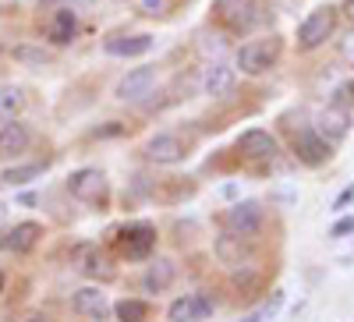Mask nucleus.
<instances>
[{
	"mask_svg": "<svg viewBox=\"0 0 354 322\" xmlns=\"http://www.w3.org/2000/svg\"><path fill=\"white\" fill-rule=\"evenodd\" d=\"M283 57V36L270 32V36H259V39H248L234 50V68L238 75H248V78H259V75H270Z\"/></svg>",
	"mask_w": 354,
	"mask_h": 322,
	"instance_id": "f257e3e1",
	"label": "nucleus"
},
{
	"mask_svg": "<svg viewBox=\"0 0 354 322\" xmlns=\"http://www.w3.org/2000/svg\"><path fill=\"white\" fill-rule=\"evenodd\" d=\"M337 18H340V8L337 4H319L305 15V21L298 25V32H294V43H298L301 53H312L319 50L326 39H333L337 32Z\"/></svg>",
	"mask_w": 354,
	"mask_h": 322,
	"instance_id": "f03ea898",
	"label": "nucleus"
},
{
	"mask_svg": "<svg viewBox=\"0 0 354 322\" xmlns=\"http://www.w3.org/2000/svg\"><path fill=\"white\" fill-rule=\"evenodd\" d=\"M213 21L223 32L248 36L262 21V0H213Z\"/></svg>",
	"mask_w": 354,
	"mask_h": 322,
	"instance_id": "7ed1b4c3",
	"label": "nucleus"
},
{
	"mask_svg": "<svg viewBox=\"0 0 354 322\" xmlns=\"http://www.w3.org/2000/svg\"><path fill=\"white\" fill-rule=\"evenodd\" d=\"M290 153H294V160H298L301 167L319 170V167H326L333 160V145L322 138L312 124H301L298 131H294V138H290Z\"/></svg>",
	"mask_w": 354,
	"mask_h": 322,
	"instance_id": "20e7f679",
	"label": "nucleus"
},
{
	"mask_svg": "<svg viewBox=\"0 0 354 322\" xmlns=\"http://www.w3.org/2000/svg\"><path fill=\"white\" fill-rule=\"evenodd\" d=\"M156 252V227L145 223V220H135L128 227L117 230V255L128 258V262H142Z\"/></svg>",
	"mask_w": 354,
	"mask_h": 322,
	"instance_id": "39448f33",
	"label": "nucleus"
},
{
	"mask_svg": "<svg viewBox=\"0 0 354 322\" xmlns=\"http://www.w3.org/2000/svg\"><path fill=\"white\" fill-rule=\"evenodd\" d=\"M160 85V68L153 64H142V68H128L121 75V82L113 85V100L121 103H145Z\"/></svg>",
	"mask_w": 354,
	"mask_h": 322,
	"instance_id": "423d86ee",
	"label": "nucleus"
},
{
	"mask_svg": "<svg viewBox=\"0 0 354 322\" xmlns=\"http://www.w3.org/2000/svg\"><path fill=\"white\" fill-rule=\"evenodd\" d=\"M142 156L149 163H156V167H177V163L188 160V142L177 131H156V135L145 138Z\"/></svg>",
	"mask_w": 354,
	"mask_h": 322,
	"instance_id": "0eeeda50",
	"label": "nucleus"
},
{
	"mask_svg": "<svg viewBox=\"0 0 354 322\" xmlns=\"http://www.w3.org/2000/svg\"><path fill=\"white\" fill-rule=\"evenodd\" d=\"M351 124H354V110L344 106V103H333V100L322 103L315 110V117H312V128L326 138L330 145H340L351 135Z\"/></svg>",
	"mask_w": 354,
	"mask_h": 322,
	"instance_id": "6e6552de",
	"label": "nucleus"
},
{
	"mask_svg": "<svg viewBox=\"0 0 354 322\" xmlns=\"http://www.w3.org/2000/svg\"><path fill=\"white\" fill-rule=\"evenodd\" d=\"M266 223V209L262 202L255 198H245V202H234V206L223 213V230L230 234H241V238H255Z\"/></svg>",
	"mask_w": 354,
	"mask_h": 322,
	"instance_id": "1a4fd4ad",
	"label": "nucleus"
},
{
	"mask_svg": "<svg viewBox=\"0 0 354 322\" xmlns=\"http://www.w3.org/2000/svg\"><path fill=\"white\" fill-rule=\"evenodd\" d=\"M238 153L248 163H266V160L273 163L280 156V142L270 128H248V131L238 135Z\"/></svg>",
	"mask_w": 354,
	"mask_h": 322,
	"instance_id": "9d476101",
	"label": "nucleus"
},
{
	"mask_svg": "<svg viewBox=\"0 0 354 322\" xmlns=\"http://www.w3.org/2000/svg\"><path fill=\"white\" fill-rule=\"evenodd\" d=\"M234 85H238V68L227 64V61H209L202 68V78H198V89L205 100H223L234 93Z\"/></svg>",
	"mask_w": 354,
	"mask_h": 322,
	"instance_id": "9b49d317",
	"label": "nucleus"
},
{
	"mask_svg": "<svg viewBox=\"0 0 354 322\" xmlns=\"http://www.w3.org/2000/svg\"><path fill=\"white\" fill-rule=\"evenodd\" d=\"M68 191H71V198L96 206V202L106 198V173L100 167H82L68 178Z\"/></svg>",
	"mask_w": 354,
	"mask_h": 322,
	"instance_id": "f8f14e48",
	"label": "nucleus"
},
{
	"mask_svg": "<svg viewBox=\"0 0 354 322\" xmlns=\"http://www.w3.org/2000/svg\"><path fill=\"white\" fill-rule=\"evenodd\" d=\"M213 312H216V301L209 294H181L177 301H170L167 322H205Z\"/></svg>",
	"mask_w": 354,
	"mask_h": 322,
	"instance_id": "ddd939ff",
	"label": "nucleus"
},
{
	"mask_svg": "<svg viewBox=\"0 0 354 322\" xmlns=\"http://www.w3.org/2000/svg\"><path fill=\"white\" fill-rule=\"evenodd\" d=\"M177 280V262L160 255V258H149V266L142 273V290L145 294H167Z\"/></svg>",
	"mask_w": 354,
	"mask_h": 322,
	"instance_id": "4468645a",
	"label": "nucleus"
},
{
	"mask_svg": "<svg viewBox=\"0 0 354 322\" xmlns=\"http://www.w3.org/2000/svg\"><path fill=\"white\" fill-rule=\"evenodd\" d=\"M28 145H32V131L25 121H4L0 124V160H18Z\"/></svg>",
	"mask_w": 354,
	"mask_h": 322,
	"instance_id": "2eb2a0df",
	"label": "nucleus"
},
{
	"mask_svg": "<svg viewBox=\"0 0 354 322\" xmlns=\"http://www.w3.org/2000/svg\"><path fill=\"white\" fill-rule=\"evenodd\" d=\"M156 46V39L149 32H135V36H110L103 39V50L110 57H145Z\"/></svg>",
	"mask_w": 354,
	"mask_h": 322,
	"instance_id": "dca6fc26",
	"label": "nucleus"
},
{
	"mask_svg": "<svg viewBox=\"0 0 354 322\" xmlns=\"http://www.w3.org/2000/svg\"><path fill=\"white\" fill-rule=\"evenodd\" d=\"M39 238H43V227H39L36 220H25V223H15V227L8 230V238L0 241V248L21 255V252H32V248L39 245Z\"/></svg>",
	"mask_w": 354,
	"mask_h": 322,
	"instance_id": "f3484780",
	"label": "nucleus"
},
{
	"mask_svg": "<svg viewBox=\"0 0 354 322\" xmlns=\"http://www.w3.org/2000/svg\"><path fill=\"white\" fill-rule=\"evenodd\" d=\"M71 305H75V312L85 315V319H100V322H103V319L110 315V298L103 294L100 287H82V290H75Z\"/></svg>",
	"mask_w": 354,
	"mask_h": 322,
	"instance_id": "a211bd4d",
	"label": "nucleus"
},
{
	"mask_svg": "<svg viewBox=\"0 0 354 322\" xmlns=\"http://www.w3.org/2000/svg\"><path fill=\"white\" fill-rule=\"evenodd\" d=\"M248 241L252 238H241V234L223 230L216 238V245H213V252H216V258L223 262V266H241V262L248 258Z\"/></svg>",
	"mask_w": 354,
	"mask_h": 322,
	"instance_id": "6ab92c4d",
	"label": "nucleus"
},
{
	"mask_svg": "<svg viewBox=\"0 0 354 322\" xmlns=\"http://www.w3.org/2000/svg\"><path fill=\"white\" fill-rule=\"evenodd\" d=\"M75 32H78V15H75V8H57L53 18H50V28H46L50 43H53V46H68V43L75 39Z\"/></svg>",
	"mask_w": 354,
	"mask_h": 322,
	"instance_id": "aec40b11",
	"label": "nucleus"
},
{
	"mask_svg": "<svg viewBox=\"0 0 354 322\" xmlns=\"http://www.w3.org/2000/svg\"><path fill=\"white\" fill-rule=\"evenodd\" d=\"M50 170V163H18V167H8V170H0V188H25V184H32L39 181L43 173Z\"/></svg>",
	"mask_w": 354,
	"mask_h": 322,
	"instance_id": "412c9836",
	"label": "nucleus"
},
{
	"mask_svg": "<svg viewBox=\"0 0 354 322\" xmlns=\"http://www.w3.org/2000/svg\"><path fill=\"white\" fill-rule=\"evenodd\" d=\"M21 110H25V89L21 85H0V124L15 121Z\"/></svg>",
	"mask_w": 354,
	"mask_h": 322,
	"instance_id": "4be33fe9",
	"label": "nucleus"
},
{
	"mask_svg": "<svg viewBox=\"0 0 354 322\" xmlns=\"http://www.w3.org/2000/svg\"><path fill=\"white\" fill-rule=\"evenodd\" d=\"M117 312V322H145L149 319V301H142V298H121L113 305Z\"/></svg>",
	"mask_w": 354,
	"mask_h": 322,
	"instance_id": "5701e85b",
	"label": "nucleus"
},
{
	"mask_svg": "<svg viewBox=\"0 0 354 322\" xmlns=\"http://www.w3.org/2000/svg\"><path fill=\"white\" fill-rule=\"evenodd\" d=\"M15 61L25 64V68H32V71H39V68L50 64V53L43 46H15Z\"/></svg>",
	"mask_w": 354,
	"mask_h": 322,
	"instance_id": "b1692460",
	"label": "nucleus"
},
{
	"mask_svg": "<svg viewBox=\"0 0 354 322\" xmlns=\"http://www.w3.org/2000/svg\"><path fill=\"white\" fill-rule=\"evenodd\" d=\"M135 8L145 18H167L170 8H174V0H135Z\"/></svg>",
	"mask_w": 354,
	"mask_h": 322,
	"instance_id": "393cba45",
	"label": "nucleus"
},
{
	"mask_svg": "<svg viewBox=\"0 0 354 322\" xmlns=\"http://www.w3.org/2000/svg\"><path fill=\"white\" fill-rule=\"evenodd\" d=\"M337 61H340L344 68H351V71H354V28H351L347 36H340V39H337Z\"/></svg>",
	"mask_w": 354,
	"mask_h": 322,
	"instance_id": "a878e982",
	"label": "nucleus"
},
{
	"mask_svg": "<svg viewBox=\"0 0 354 322\" xmlns=\"http://www.w3.org/2000/svg\"><path fill=\"white\" fill-rule=\"evenodd\" d=\"M351 234H354V216H344V213H340V220L330 227V238L340 241V238H351Z\"/></svg>",
	"mask_w": 354,
	"mask_h": 322,
	"instance_id": "bb28decb",
	"label": "nucleus"
},
{
	"mask_svg": "<svg viewBox=\"0 0 354 322\" xmlns=\"http://www.w3.org/2000/svg\"><path fill=\"white\" fill-rule=\"evenodd\" d=\"M351 202H354V184H347V188H344V191L330 202V213H337V216H340V213H347Z\"/></svg>",
	"mask_w": 354,
	"mask_h": 322,
	"instance_id": "cd10ccee",
	"label": "nucleus"
},
{
	"mask_svg": "<svg viewBox=\"0 0 354 322\" xmlns=\"http://www.w3.org/2000/svg\"><path fill=\"white\" fill-rule=\"evenodd\" d=\"M333 103H344V106H351V110H354V78H351V82H344L340 89L333 93Z\"/></svg>",
	"mask_w": 354,
	"mask_h": 322,
	"instance_id": "c85d7f7f",
	"label": "nucleus"
},
{
	"mask_svg": "<svg viewBox=\"0 0 354 322\" xmlns=\"http://www.w3.org/2000/svg\"><path fill=\"white\" fill-rule=\"evenodd\" d=\"M280 305H283V290H273V298L262 305V315H266V322H270V319L280 312Z\"/></svg>",
	"mask_w": 354,
	"mask_h": 322,
	"instance_id": "c756f323",
	"label": "nucleus"
},
{
	"mask_svg": "<svg viewBox=\"0 0 354 322\" xmlns=\"http://www.w3.org/2000/svg\"><path fill=\"white\" fill-rule=\"evenodd\" d=\"M340 11H344V18H347V21H351V28H354V0H344Z\"/></svg>",
	"mask_w": 354,
	"mask_h": 322,
	"instance_id": "7c9ffc66",
	"label": "nucleus"
},
{
	"mask_svg": "<svg viewBox=\"0 0 354 322\" xmlns=\"http://www.w3.org/2000/svg\"><path fill=\"white\" fill-rule=\"evenodd\" d=\"M241 322H266V315H262V308H259V312H248Z\"/></svg>",
	"mask_w": 354,
	"mask_h": 322,
	"instance_id": "2f4dec72",
	"label": "nucleus"
},
{
	"mask_svg": "<svg viewBox=\"0 0 354 322\" xmlns=\"http://www.w3.org/2000/svg\"><path fill=\"white\" fill-rule=\"evenodd\" d=\"M4 223H8V206L0 202V227H4Z\"/></svg>",
	"mask_w": 354,
	"mask_h": 322,
	"instance_id": "473e14b6",
	"label": "nucleus"
},
{
	"mask_svg": "<svg viewBox=\"0 0 354 322\" xmlns=\"http://www.w3.org/2000/svg\"><path fill=\"white\" fill-rule=\"evenodd\" d=\"M0 290H4V273H0Z\"/></svg>",
	"mask_w": 354,
	"mask_h": 322,
	"instance_id": "72a5a7b5",
	"label": "nucleus"
}]
</instances>
